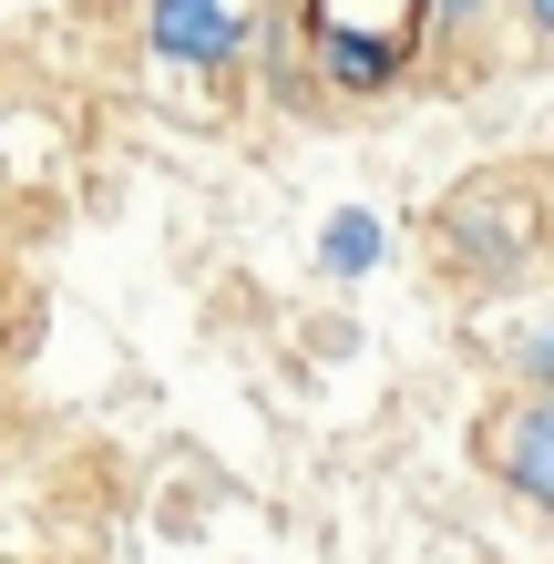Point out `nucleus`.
Segmentation results:
<instances>
[{"mask_svg": "<svg viewBox=\"0 0 554 564\" xmlns=\"http://www.w3.org/2000/svg\"><path fill=\"white\" fill-rule=\"evenodd\" d=\"M524 21H534V42L554 52V0H524Z\"/></svg>", "mask_w": 554, "mask_h": 564, "instance_id": "nucleus-7", "label": "nucleus"}, {"mask_svg": "<svg viewBox=\"0 0 554 564\" xmlns=\"http://www.w3.org/2000/svg\"><path fill=\"white\" fill-rule=\"evenodd\" d=\"M421 11H452V21H472V11H482V0H421Z\"/></svg>", "mask_w": 554, "mask_h": 564, "instance_id": "nucleus-8", "label": "nucleus"}, {"mask_svg": "<svg viewBox=\"0 0 554 564\" xmlns=\"http://www.w3.org/2000/svg\"><path fill=\"white\" fill-rule=\"evenodd\" d=\"M329 257H339V268H370V257H380V237H370V216H339V237H329Z\"/></svg>", "mask_w": 554, "mask_h": 564, "instance_id": "nucleus-5", "label": "nucleus"}, {"mask_svg": "<svg viewBox=\"0 0 554 564\" xmlns=\"http://www.w3.org/2000/svg\"><path fill=\"white\" fill-rule=\"evenodd\" d=\"M452 247L472 257V268H513V257H524V206H482V195H463V206H452Z\"/></svg>", "mask_w": 554, "mask_h": 564, "instance_id": "nucleus-4", "label": "nucleus"}, {"mask_svg": "<svg viewBox=\"0 0 554 564\" xmlns=\"http://www.w3.org/2000/svg\"><path fill=\"white\" fill-rule=\"evenodd\" d=\"M308 31H318L329 83L380 93V83H401V62L421 52V0H308Z\"/></svg>", "mask_w": 554, "mask_h": 564, "instance_id": "nucleus-1", "label": "nucleus"}, {"mask_svg": "<svg viewBox=\"0 0 554 564\" xmlns=\"http://www.w3.org/2000/svg\"><path fill=\"white\" fill-rule=\"evenodd\" d=\"M144 31H154L165 62H226V52L247 42V11H237V0H154Z\"/></svg>", "mask_w": 554, "mask_h": 564, "instance_id": "nucleus-3", "label": "nucleus"}, {"mask_svg": "<svg viewBox=\"0 0 554 564\" xmlns=\"http://www.w3.org/2000/svg\"><path fill=\"white\" fill-rule=\"evenodd\" d=\"M524 380H534V390H544V401H554V318H544V328H534V339H524Z\"/></svg>", "mask_w": 554, "mask_h": 564, "instance_id": "nucleus-6", "label": "nucleus"}, {"mask_svg": "<svg viewBox=\"0 0 554 564\" xmlns=\"http://www.w3.org/2000/svg\"><path fill=\"white\" fill-rule=\"evenodd\" d=\"M493 473H503V492H524V503L554 513V401L544 390L493 421Z\"/></svg>", "mask_w": 554, "mask_h": 564, "instance_id": "nucleus-2", "label": "nucleus"}]
</instances>
